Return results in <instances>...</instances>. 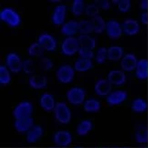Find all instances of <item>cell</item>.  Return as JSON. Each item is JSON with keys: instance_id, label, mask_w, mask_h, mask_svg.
Here are the masks:
<instances>
[{"instance_id": "cell-4", "label": "cell", "mask_w": 148, "mask_h": 148, "mask_svg": "<svg viewBox=\"0 0 148 148\" xmlns=\"http://www.w3.org/2000/svg\"><path fill=\"white\" fill-rule=\"evenodd\" d=\"M75 76V69L69 65L62 66L58 69L56 73L58 79L63 84H69L72 82Z\"/></svg>"}, {"instance_id": "cell-37", "label": "cell", "mask_w": 148, "mask_h": 148, "mask_svg": "<svg viewBox=\"0 0 148 148\" xmlns=\"http://www.w3.org/2000/svg\"><path fill=\"white\" fill-rule=\"evenodd\" d=\"M108 59V49L106 47H101L97 52L96 60L99 64H103Z\"/></svg>"}, {"instance_id": "cell-35", "label": "cell", "mask_w": 148, "mask_h": 148, "mask_svg": "<svg viewBox=\"0 0 148 148\" xmlns=\"http://www.w3.org/2000/svg\"><path fill=\"white\" fill-rule=\"evenodd\" d=\"M11 80V75L7 68L3 66H0V83L7 84Z\"/></svg>"}, {"instance_id": "cell-9", "label": "cell", "mask_w": 148, "mask_h": 148, "mask_svg": "<svg viewBox=\"0 0 148 148\" xmlns=\"http://www.w3.org/2000/svg\"><path fill=\"white\" fill-rule=\"evenodd\" d=\"M53 141L58 146L66 147L72 144L73 136L69 131L61 130L56 132L53 136Z\"/></svg>"}, {"instance_id": "cell-14", "label": "cell", "mask_w": 148, "mask_h": 148, "mask_svg": "<svg viewBox=\"0 0 148 148\" xmlns=\"http://www.w3.org/2000/svg\"><path fill=\"white\" fill-rule=\"evenodd\" d=\"M34 125V120L32 117L15 119L14 126L17 132L27 133Z\"/></svg>"}, {"instance_id": "cell-24", "label": "cell", "mask_w": 148, "mask_h": 148, "mask_svg": "<svg viewBox=\"0 0 148 148\" xmlns=\"http://www.w3.org/2000/svg\"><path fill=\"white\" fill-rule=\"evenodd\" d=\"M123 48L119 46H113L108 48V59L113 62L118 61L122 58Z\"/></svg>"}, {"instance_id": "cell-31", "label": "cell", "mask_w": 148, "mask_h": 148, "mask_svg": "<svg viewBox=\"0 0 148 148\" xmlns=\"http://www.w3.org/2000/svg\"><path fill=\"white\" fill-rule=\"evenodd\" d=\"M93 32L91 21L82 20L78 23V32L81 35H88Z\"/></svg>"}, {"instance_id": "cell-29", "label": "cell", "mask_w": 148, "mask_h": 148, "mask_svg": "<svg viewBox=\"0 0 148 148\" xmlns=\"http://www.w3.org/2000/svg\"><path fill=\"white\" fill-rule=\"evenodd\" d=\"M92 67L91 59L79 58L74 64V69L79 72H85L88 71Z\"/></svg>"}, {"instance_id": "cell-23", "label": "cell", "mask_w": 148, "mask_h": 148, "mask_svg": "<svg viewBox=\"0 0 148 148\" xmlns=\"http://www.w3.org/2000/svg\"><path fill=\"white\" fill-rule=\"evenodd\" d=\"M131 108L134 113L143 114L148 110V104L145 99L141 98H136L132 101Z\"/></svg>"}, {"instance_id": "cell-6", "label": "cell", "mask_w": 148, "mask_h": 148, "mask_svg": "<svg viewBox=\"0 0 148 148\" xmlns=\"http://www.w3.org/2000/svg\"><path fill=\"white\" fill-rule=\"evenodd\" d=\"M107 79L112 86L119 87L125 84L127 81V76L125 72L121 69H114L109 72Z\"/></svg>"}, {"instance_id": "cell-47", "label": "cell", "mask_w": 148, "mask_h": 148, "mask_svg": "<svg viewBox=\"0 0 148 148\" xmlns=\"http://www.w3.org/2000/svg\"><path fill=\"white\" fill-rule=\"evenodd\" d=\"M75 148H82V147H75Z\"/></svg>"}, {"instance_id": "cell-38", "label": "cell", "mask_w": 148, "mask_h": 148, "mask_svg": "<svg viewBox=\"0 0 148 148\" xmlns=\"http://www.w3.org/2000/svg\"><path fill=\"white\" fill-rule=\"evenodd\" d=\"M99 9L95 4L88 5L85 8V13L87 16L92 18L99 15Z\"/></svg>"}, {"instance_id": "cell-44", "label": "cell", "mask_w": 148, "mask_h": 148, "mask_svg": "<svg viewBox=\"0 0 148 148\" xmlns=\"http://www.w3.org/2000/svg\"><path fill=\"white\" fill-rule=\"evenodd\" d=\"M119 1L120 0H113L112 1V3H113L115 5H118L119 3Z\"/></svg>"}, {"instance_id": "cell-17", "label": "cell", "mask_w": 148, "mask_h": 148, "mask_svg": "<svg viewBox=\"0 0 148 148\" xmlns=\"http://www.w3.org/2000/svg\"><path fill=\"white\" fill-rule=\"evenodd\" d=\"M135 75L138 79L145 80L148 78V60L141 59L138 60L135 68Z\"/></svg>"}, {"instance_id": "cell-25", "label": "cell", "mask_w": 148, "mask_h": 148, "mask_svg": "<svg viewBox=\"0 0 148 148\" xmlns=\"http://www.w3.org/2000/svg\"><path fill=\"white\" fill-rule=\"evenodd\" d=\"M66 7L65 5H59L56 7L54 11L53 21L56 25H61L63 23L65 18Z\"/></svg>"}, {"instance_id": "cell-43", "label": "cell", "mask_w": 148, "mask_h": 148, "mask_svg": "<svg viewBox=\"0 0 148 148\" xmlns=\"http://www.w3.org/2000/svg\"><path fill=\"white\" fill-rule=\"evenodd\" d=\"M140 8L142 10L147 12L148 10V0H143L140 3Z\"/></svg>"}, {"instance_id": "cell-30", "label": "cell", "mask_w": 148, "mask_h": 148, "mask_svg": "<svg viewBox=\"0 0 148 148\" xmlns=\"http://www.w3.org/2000/svg\"><path fill=\"white\" fill-rule=\"evenodd\" d=\"M80 47L88 48L92 50L96 46V41L95 38L88 35H80L77 38Z\"/></svg>"}, {"instance_id": "cell-11", "label": "cell", "mask_w": 148, "mask_h": 148, "mask_svg": "<svg viewBox=\"0 0 148 148\" xmlns=\"http://www.w3.org/2000/svg\"><path fill=\"white\" fill-rule=\"evenodd\" d=\"M0 17L2 20L8 23L12 27H16L20 23V17L18 14L11 9H4L1 12Z\"/></svg>"}, {"instance_id": "cell-33", "label": "cell", "mask_w": 148, "mask_h": 148, "mask_svg": "<svg viewBox=\"0 0 148 148\" xmlns=\"http://www.w3.org/2000/svg\"><path fill=\"white\" fill-rule=\"evenodd\" d=\"M23 69L25 73L28 75H32L35 73L36 65L33 60L27 59L23 62Z\"/></svg>"}, {"instance_id": "cell-26", "label": "cell", "mask_w": 148, "mask_h": 148, "mask_svg": "<svg viewBox=\"0 0 148 148\" xmlns=\"http://www.w3.org/2000/svg\"><path fill=\"white\" fill-rule=\"evenodd\" d=\"M84 109L88 113H96L99 111L101 104L99 100L95 99H89L86 100L83 103Z\"/></svg>"}, {"instance_id": "cell-36", "label": "cell", "mask_w": 148, "mask_h": 148, "mask_svg": "<svg viewBox=\"0 0 148 148\" xmlns=\"http://www.w3.org/2000/svg\"><path fill=\"white\" fill-rule=\"evenodd\" d=\"M84 11V1L82 0H75L72 7V12L75 16H79Z\"/></svg>"}, {"instance_id": "cell-15", "label": "cell", "mask_w": 148, "mask_h": 148, "mask_svg": "<svg viewBox=\"0 0 148 148\" xmlns=\"http://www.w3.org/2000/svg\"><path fill=\"white\" fill-rule=\"evenodd\" d=\"M8 68L13 73H18L23 69V62L16 54H9L6 59Z\"/></svg>"}, {"instance_id": "cell-19", "label": "cell", "mask_w": 148, "mask_h": 148, "mask_svg": "<svg viewBox=\"0 0 148 148\" xmlns=\"http://www.w3.org/2000/svg\"><path fill=\"white\" fill-rule=\"evenodd\" d=\"M29 83L30 86L32 88L40 89L47 87L48 81L46 77L44 75L36 74L29 77Z\"/></svg>"}, {"instance_id": "cell-34", "label": "cell", "mask_w": 148, "mask_h": 148, "mask_svg": "<svg viewBox=\"0 0 148 148\" xmlns=\"http://www.w3.org/2000/svg\"><path fill=\"white\" fill-rule=\"evenodd\" d=\"M38 65L41 70L47 71L52 69L53 64L49 58L46 57H42L39 59Z\"/></svg>"}, {"instance_id": "cell-45", "label": "cell", "mask_w": 148, "mask_h": 148, "mask_svg": "<svg viewBox=\"0 0 148 148\" xmlns=\"http://www.w3.org/2000/svg\"><path fill=\"white\" fill-rule=\"evenodd\" d=\"M53 1V2H55V1H56V2H58V1Z\"/></svg>"}, {"instance_id": "cell-48", "label": "cell", "mask_w": 148, "mask_h": 148, "mask_svg": "<svg viewBox=\"0 0 148 148\" xmlns=\"http://www.w3.org/2000/svg\"><path fill=\"white\" fill-rule=\"evenodd\" d=\"M107 148V147H101V148Z\"/></svg>"}, {"instance_id": "cell-5", "label": "cell", "mask_w": 148, "mask_h": 148, "mask_svg": "<svg viewBox=\"0 0 148 148\" xmlns=\"http://www.w3.org/2000/svg\"><path fill=\"white\" fill-rule=\"evenodd\" d=\"M128 93L121 89L112 91L106 97V102L110 106H116L125 102L128 98Z\"/></svg>"}, {"instance_id": "cell-42", "label": "cell", "mask_w": 148, "mask_h": 148, "mask_svg": "<svg viewBox=\"0 0 148 148\" xmlns=\"http://www.w3.org/2000/svg\"><path fill=\"white\" fill-rule=\"evenodd\" d=\"M141 22L144 25L148 24V12H144L142 13L140 17Z\"/></svg>"}, {"instance_id": "cell-1", "label": "cell", "mask_w": 148, "mask_h": 148, "mask_svg": "<svg viewBox=\"0 0 148 148\" xmlns=\"http://www.w3.org/2000/svg\"><path fill=\"white\" fill-rule=\"evenodd\" d=\"M54 117L58 121L62 124H68L72 119V113L70 108L64 102L56 103L53 111Z\"/></svg>"}, {"instance_id": "cell-28", "label": "cell", "mask_w": 148, "mask_h": 148, "mask_svg": "<svg viewBox=\"0 0 148 148\" xmlns=\"http://www.w3.org/2000/svg\"><path fill=\"white\" fill-rule=\"evenodd\" d=\"M90 21L92 24L93 32L96 34H102L106 29V23L103 17L99 15L92 17Z\"/></svg>"}, {"instance_id": "cell-41", "label": "cell", "mask_w": 148, "mask_h": 148, "mask_svg": "<svg viewBox=\"0 0 148 148\" xmlns=\"http://www.w3.org/2000/svg\"><path fill=\"white\" fill-rule=\"evenodd\" d=\"M95 4L99 8L102 9L103 10H109L111 7L110 3L107 0L95 1Z\"/></svg>"}, {"instance_id": "cell-10", "label": "cell", "mask_w": 148, "mask_h": 148, "mask_svg": "<svg viewBox=\"0 0 148 148\" xmlns=\"http://www.w3.org/2000/svg\"><path fill=\"white\" fill-rule=\"evenodd\" d=\"M138 60L133 53L127 54L120 60V67L121 70L125 72H132L135 70Z\"/></svg>"}, {"instance_id": "cell-16", "label": "cell", "mask_w": 148, "mask_h": 148, "mask_svg": "<svg viewBox=\"0 0 148 148\" xmlns=\"http://www.w3.org/2000/svg\"><path fill=\"white\" fill-rule=\"evenodd\" d=\"M44 130L41 126L34 125L26 133V140L28 143H35L38 142L43 136Z\"/></svg>"}, {"instance_id": "cell-22", "label": "cell", "mask_w": 148, "mask_h": 148, "mask_svg": "<svg viewBox=\"0 0 148 148\" xmlns=\"http://www.w3.org/2000/svg\"><path fill=\"white\" fill-rule=\"evenodd\" d=\"M93 126V122L90 119L82 120L77 126V134L80 136H86L92 130Z\"/></svg>"}, {"instance_id": "cell-20", "label": "cell", "mask_w": 148, "mask_h": 148, "mask_svg": "<svg viewBox=\"0 0 148 148\" xmlns=\"http://www.w3.org/2000/svg\"><path fill=\"white\" fill-rule=\"evenodd\" d=\"M40 104L42 108L48 112L53 111L56 105L53 96L48 93H45L42 95L40 99Z\"/></svg>"}, {"instance_id": "cell-7", "label": "cell", "mask_w": 148, "mask_h": 148, "mask_svg": "<svg viewBox=\"0 0 148 148\" xmlns=\"http://www.w3.org/2000/svg\"><path fill=\"white\" fill-rule=\"evenodd\" d=\"M80 48L77 38L68 37L63 41L62 46V53L67 56H72L78 52Z\"/></svg>"}, {"instance_id": "cell-27", "label": "cell", "mask_w": 148, "mask_h": 148, "mask_svg": "<svg viewBox=\"0 0 148 148\" xmlns=\"http://www.w3.org/2000/svg\"><path fill=\"white\" fill-rule=\"evenodd\" d=\"M62 34L71 37L78 32V23L75 21H69L62 26L61 29Z\"/></svg>"}, {"instance_id": "cell-2", "label": "cell", "mask_w": 148, "mask_h": 148, "mask_svg": "<svg viewBox=\"0 0 148 148\" xmlns=\"http://www.w3.org/2000/svg\"><path fill=\"white\" fill-rule=\"evenodd\" d=\"M66 95L69 103L75 106H78L83 104L85 102L86 92L81 88L73 87L68 90Z\"/></svg>"}, {"instance_id": "cell-32", "label": "cell", "mask_w": 148, "mask_h": 148, "mask_svg": "<svg viewBox=\"0 0 148 148\" xmlns=\"http://www.w3.org/2000/svg\"><path fill=\"white\" fill-rule=\"evenodd\" d=\"M44 49L39 43H34L32 44L28 49V53L31 56L41 57L43 55Z\"/></svg>"}, {"instance_id": "cell-46", "label": "cell", "mask_w": 148, "mask_h": 148, "mask_svg": "<svg viewBox=\"0 0 148 148\" xmlns=\"http://www.w3.org/2000/svg\"><path fill=\"white\" fill-rule=\"evenodd\" d=\"M129 148V147H122V148Z\"/></svg>"}, {"instance_id": "cell-13", "label": "cell", "mask_w": 148, "mask_h": 148, "mask_svg": "<svg viewBox=\"0 0 148 148\" xmlns=\"http://www.w3.org/2000/svg\"><path fill=\"white\" fill-rule=\"evenodd\" d=\"M112 87L107 78H102L98 80L95 84V91L97 95L107 97L112 91Z\"/></svg>"}, {"instance_id": "cell-3", "label": "cell", "mask_w": 148, "mask_h": 148, "mask_svg": "<svg viewBox=\"0 0 148 148\" xmlns=\"http://www.w3.org/2000/svg\"><path fill=\"white\" fill-rule=\"evenodd\" d=\"M34 108L31 103L27 101L17 104L12 111V115L15 119H21L32 117Z\"/></svg>"}, {"instance_id": "cell-18", "label": "cell", "mask_w": 148, "mask_h": 148, "mask_svg": "<svg viewBox=\"0 0 148 148\" xmlns=\"http://www.w3.org/2000/svg\"><path fill=\"white\" fill-rule=\"evenodd\" d=\"M38 43L48 51L55 50L57 47V42L52 36L47 34H42L39 37Z\"/></svg>"}, {"instance_id": "cell-8", "label": "cell", "mask_w": 148, "mask_h": 148, "mask_svg": "<svg viewBox=\"0 0 148 148\" xmlns=\"http://www.w3.org/2000/svg\"><path fill=\"white\" fill-rule=\"evenodd\" d=\"M105 30L108 37L114 40L119 38L123 33L122 25L115 20H111L106 23Z\"/></svg>"}, {"instance_id": "cell-40", "label": "cell", "mask_w": 148, "mask_h": 148, "mask_svg": "<svg viewBox=\"0 0 148 148\" xmlns=\"http://www.w3.org/2000/svg\"><path fill=\"white\" fill-rule=\"evenodd\" d=\"M78 52L81 58L91 59L94 56V54L92 50L89 49L88 48L80 47Z\"/></svg>"}, {"instance_id": "cell-39", "label": "cell", "mask_w": 148, "mask_h": 148, "mask_svg": "<svg viewBox=\"0 0 148 148\" xmlns=\"http://www.w3.org/2000/svg\"><path fill=\"white\" fill-rule=\"evenodd\" d=\"M118 7L122 13L128 12L131 8V1L130 0H120Z\"/></svg>"}, {"instance_id": "cell-21", "label": "cell", "mask_w": 148, "mask_h": 148, "mask_svg": "<svg viewBox=\"0 0 148 148\" xmlns=\"http://www.w3.org/2000/svg\"><path fill=\"white\" fill-rule=\"evenodd\" d=\"M135 141L139 144H146L148 142V127L146 125L140 124L135 130Z\"/></svg>"}, {"instance_id": "cell-12", "label": "cell", "mask_w": 148, "mask_h": 148, "mask_svg": "<svg viewBox=\"0 0 148 148\" xmlns=\"http://www.w3.org/2000/svg\"><path fill=\"white\" fill-rule=\"evenodd\" d=\"M123 33L129 36H133L139 33L140 25L137 21L134 19H127L122 24Z\"/></svg>"}]
</instances>
